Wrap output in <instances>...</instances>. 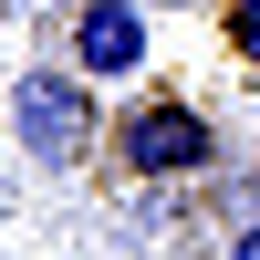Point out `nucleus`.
<instances>
[{
    "label": "nucleus",
    "instance_id": "1",
    "mask_svg": "<svg viewBox=\"0 0 260 260\" xmlns=\"http://www.w3.org/2000/svg\"><path fill=\"white\" fill-rule=\"evenodd\" d=\"M11 146L31 167H83L94 156V83L73 73V62H21L11 73Z\"/></svg>",
    "mask_w": 260,
    "mask_h": 260
},
{
    "label": "nucleus",
    "instance_id": "2",
    "mask_svg": "<svg viewBox=\"0 0 260 260\" xmlns=\"http://www.w3.org/2000/svg\"><path fill=\"white\" fill-rule=\"evenodd\" d=\"M115 167H125V177H146V187L208 177V167H219V136H208V115H198L187 94H146V104H125V115H115Z\"/></svg>",
    "mask_w": 260,
    "mask_h": 260
},
{
    "label": "nucleus",
    "instance_id": "3",
    "mask_svg": "<svg viewBox=\"0 0 260 260\" xmlns=\"http://www.w3.org/2000/svg\"><path fill=\"white\" fill-rule=\"evenodd\" d=\"M73 73L83 83L146 73V0H73Z\"/></svg>",
    "mask_w": 260,
    "mask_h": 260
},
{
    "label": "nucleus",
    "instance_id": "4",
    "mask_svg": "<svg viewBox=\"0 0 260 260\" xmlns=\"http://www.w3.org/2000/svg\"><path fill=\"white\" fill-rule=\"evenodd\" d=\"M229 42H240V52L260 62V0H229Z\"/></svg>",
    "mask_w": 260,
    "mask_h": 260
},
{
    "label": "nucleus",
    "instance_id": "5",
    "mask_svg": "<svg viewBox=\"0 0 260 260\" xmlns=\"http://www.w3.org/2000/svg\"><path fill=\"white\" fill-rule=\"evenodd\" d=\"M229 260H260V219H250V229H240V240H229Z\"/></svg>",
    "mask_w": 260,
    "mask_h": 260
},
{
    "label": "nucleus",
    "instance_id": "6",
    "mask_svg": "<svg viewBox=\"0 0 260 260\" xmlns=\"http://www.w3.org/2000/svg\"><path fill=\"white\" fill-rule=\"evenodd\" d=\"M146 11H167V0H146ZM187 11H198V0H187Z\"/></svg>",
    "mask_w": 260,
    "mask_h": 260
}]
</instances>
